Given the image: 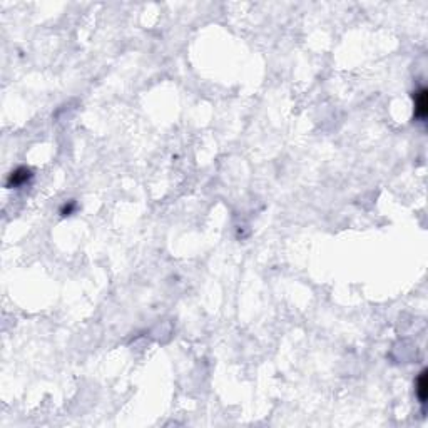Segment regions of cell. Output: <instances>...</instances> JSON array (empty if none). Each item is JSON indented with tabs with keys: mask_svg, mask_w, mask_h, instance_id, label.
Segmentation results:
<instances>
[{
	"mask_svg": "<svg viewBox=\"0 0 428 428\" xmlns=\"http://www.w3.org/2000/svg\"><path fill=\"white\" fill-rule=\"evenodd\" d=\"M415 117H418L420 121H425L428 114V99H426V89L421 87L415 92Z\"/></svg>",
	"mask_w": 428,
	"mask_h": 428,
	"instance_id": "cell-1",
	"label": "cell"
},
{
	"mask_svg": "<svg viewBox=\"0 0 428 428\" xmlns=\"http://www.w3.org/2000/svg\"><path fill=\"white\" fill-rule=\"evenodd\" d=\"M415 390H416V397H418V400L421 405L426 403V395H428V381H426V370H423L418 378H416V383H415Z\"/></svg>",
	"mask_w": 428,
	"mask_h": 428,
	"instance_id": "cell-2",
	"label": "cell"
},
{
	"mask_svg": "<svg viewBox=\"0 0 428 428\" xmlns=\"http://www.w3.org/2000/svg\"><path fill=\"white\" fill-rule=\"evenodd\" d=\"M28 178H30V171L25 168H19L15 173H12V176H10L9 186H20V184H24Z\"/></svg>",
	"mask_w": 428,
	"mask_h": 428,
	"instance_id": "cell-3",
	"label": "cell"
}]
</instances>
